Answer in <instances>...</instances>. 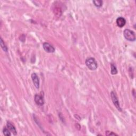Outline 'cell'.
Wrapping results in <instances>:
<instances>
[{
  "label": "cell",
  "mask_w": 136,
  "mask_h": 136,
  "mask_svg": "<svg viewBox=\"0 0 136 136\" xmlns=\"http://www.w3.org/2000/svg\"><path fill=\"white\" fill-rule=\"evenodd\" d=\"M106 134L107 135H118L117 134L114 133L113 132L108 131H106Z\"/></svg>",
  "instance_id": "cell-13"
},
{
  "label": "cell",
  "mask_w": 136,
  "mask_h": 136,
  "mask_svg": "<svg viewBox=\"0 0 136 136\" xmlns=\"http://www.w3.org/2000/svg\"><path fill=\"white\" fill-rule=\"evenodd\" d=\"M111 73L112 75H116L118 74V70H117V67L113 63H112L111 64Z\"/></svg>",
  "instance_id": "cell-9"
},
{
  "label": "cell",
  "mask_w": 136,
  "mask_h": 136,
  "mask_svg": "<svg viewBox=\"0 0 136 136\" xmlns=\"http://www.w3.org/2000/svg\"><path fill=\"white\" fill-rule=\"evenodd\" d=\"M31 79L33 80V82L35 87L37 89H38L39 88V79L37 75L35 73H33L31 75Z\"/></svg>",
  "instance_id": "cell-6"
},
{
  "label": "cell",
  "mask_w": 136,
  "mask_h": 136,
  "mask_svg": "<svg viewBox=\"0 0 136 136\" xmlns=\"http://www.w3.org/2000/svg\"><path fill=\"white\" fill-rule=\"evenodd\" d=\"M86 65L89 69L94 71L97 69L98 64L95 59L93 57H88L86 60Z\"/></svg>",
  "instance_id": "cell-1"
},
{
  "label": "cell",
  "mask_w": 136,
  "mask_h": 136,
  "mask_svg": "<svg viewBox=\"0 0 136 136\" xmlns=\"http://www.w3.org/2000/svg\"><path fill=\"white\" fill-rule=\"evenodd\" d=\"M126 24V20L123 17H119L117 19V24L118 27L122 28Z\"/></svg>",
  "instance_id": "cell-7"
},
{
  "label": "cell",
  "mask_w": 136,
  "mask_h": 136,
  "mask_svg": "<svg viewBox=\"0 0 136 136\" xmlns=\"http://www.w3.org/2000/svg\"><path fill=\"white\" fill-rule=\"evenodd\" d=\"M111 98H112V100L113 102V104H114V105H115V106L116 107V108L118 109L119 111H122V109H121V107H120L119 101L118 100V98L117 97L116 93H115L114 92L112 91L111 93Z\"/></svg>",
  "instance_id": "cell-3"
},
{
  "label": "cell",
  "mask_w": 136,
  "mask_h": 136,
  "mask_svg": "<svg viewBox=\"0 0 136 136\" xmlns=\"http://www.w3.org/2000/svg\"><path fill=\"white\" fill-rule=\"evenodd\" d=\"M3 133L5 135H7V136L11 135V133H10V130H9V129L7 127L4 128L3 129Z\"/></svg>",
  "instance_id": "cell-12"
},
{
  "label": "cell",
  "mask_w": 136,
  "mask_h": 136,
  "mask_svg": "<svg viewBox=\"0 0 136 136\" xmlns=\"http://www.w3.org/2000/svg\"><path fill=\"white\" fill-rule=\"evenodd\" d=\"M123 36L125 39L130 41H134L135 40V33L133 31L126 29L124 30Z\"/></svg>",
  "instance_id": "cell-2"
},
{
  "label": "cell",
  "mask_w": 136,
  "mask_h": 136,
  "mask_svg": "<svg viewBox=\"0 0 136 136\" xmlns=\"http://www.w3.org/2000/svg\"><path fill=\"white\" fill-rule=\"evenodd\" d=\"M7 127L9 129V130L10 131L12 132L14 135L17 134V130L16 129H15V127L11 122H7Z\"/></svg>",
  "instance_id": "cell-8"
},
{
  "label": "cell",
  "mask_w": 136,
  "mask_h": 136,
  "mask_svg": "<svg viewBox=\"0 0 136 136\" xmlns=\"http://www.w3.org/2000/svg\"><path fill=\"white\" fill-rule=\"evenodd\" d=\"M35 102L37 105L39 106H43L44 104V100L43 97L40 95H35Z\"/></svg>",
  "instance_id": "cell-5"
},
{
  "label": "cell",
  "mask_w": 136,
  "mask_h": 136,
  "mask_svg": "<svg viewBox=\"0 0 136 136\" xmlns=\"http://www.w3.org/2000/svg\"><path fill=\"white\" fill-rule=\"evenodd\" d=\"M93 2L94 4V5L97 8L101 7L103 5V1H99V0H98V1H93Z\"/></svg>",
  "instance_id": "cell-11"
},
{
  "label": "cell",
  "mask_w": 136,
  "mask_h": 136,
  "mask_svg": "<svg viewBox=\"0 0 136 136\" xmlns=\"http://www.w3.org/2000/svg\"><path fill=\"white\" fill-rule=\"evenodd\" d=\"M0 44H1V46L2 49V50L5 51V52H8V48L6 46V45L5 44L4 42L3 41L2 38H1V41H0Z\"/></svg>",
  "instance_id": "cell-10"
},
{
  "label": "cell",
  "mask_w": 136,
  "mask_h": 136,
  "mask_svg": "<svg viewBox=\"0 0 136 136\" xmlns=\"http://www.w3.org/2000/svg\"><path fill=\"white\" fill-rule=\"evenodd\" d=\"M43 47L44 50L48 53H54L55 52V48L49 43H44L43 44Z\"/></svg>",
  "instance_id": "cell-4"
}]
</instances>
